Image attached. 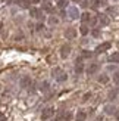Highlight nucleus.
I'll use <instances>...</instances> for the list:
<instances>
[{
    "label": "nucleus",
    "instance_id": "nucleus-1",
    "mask_svg": "<svg viewBox=\"0 0 119 121\" xmlns=\"http://www.w3.org/2000/svg\"><path fill=\"white\" fill-rule=\"evenodd\" d=\"M52 75L55 77V78H56V81H59V83H63V81H66V80H68V74H66V72H65L62 68H59V66L52 71Z\"/></svg>",
    "mask_w": 119,
    "mask_h": 121
},
{
    "label": "nucleus",
    "instance_id": "nucleus-2",
    "mask_svg": "<svg viewBox=\"0 0 119 121\" xmlns=\"http://www.w3.org/2000/svg\"><path fill=\"white\" fill-rule=\"evenodd\" d=\"M29 15H31L32 18H37V19H44L43 10L38 9V8H29Z\"/></svg>",
    "mask_w": 119,
    "mask_h": 121
},
{
    "label": "nucleus",
    "instance_id": "nucleus-3",
    "mask_svg": "<svg viewBox=\"0 0 119 121\" xmlns=\"http://www.w3.org/2000/svg\"><path fill=\"white\" fill-rule=\"evenodd\" d=\"M53 114H55V108L53 106H47L43 109V114H41V118L43 120H47V118H50Z\"/></svg>",
    "mask_w": 119,
    "mask_h": 121
},
{
    "label": "nucleus",
    "instance_id": "nucleus-4",
    "mask_svg": "<svg viewBox=\"0 0 119 121\" xmlns=\"http://www.w3.org/2000/svg\"><path fill=\"white\" fill-rule=\"evenodd\" d=\"M110 46H112L110 41H106V43H103V44L97 46L94 52H96V53H103V52H106V50H109V49H110Z\"/></svg>",
    "mask_w": 119,
    "mask_h": 121
},
{
    "label": "nucleus",
    "instance_id": "nucleus-5",
    "mask_svg": "<svg viewBox=\"0 0 119 121\" xmlns=\"http://www.w3.org/2000/svg\"><path fill=\"white\" fill-rule=\"evenodd\" d=\"M69 53H71V46L69 44H63L60 47V58L62 59H66L69 56Z\"/></svg>",
    "mask_w": 119,
    "mask_h": 121
},
{
    "label": "nucleus",
    "instance_id": "nucleus-6",
    "mask_svg": "<svg viewBox=\"0 0 119 121\" xmlns=\"http://www.w3.org/2000/svg\"><path fill=\"white\" fill-rule=\"evenodd\" d=\"M68 15L72 18V19H78L79 18V12H78V8H75V6H71L68 9Z\"/></svg>",
    "mask_w": 119,
    "mask_h": 121
},
{
    "label": "nucleus",
    "instance_id": "nucleus-7",
    "mask_svg": "<svg viewBox=\"0 0 119 121\" xmlns=\"http://www.w3.org/2000/svg\"><path fill=\"white\" fill-rule=\"evenodd\" d=\"M84 71V64H82V58H78L75 60V72L76 74H82Z\"/></svg>",
    "mask_w": 119,
    "mask_h": 121
},
{
    "label": "nucleus",
    "instance_id": "nucleus-8",
    "mask_svg": "<svg viewBox=\"0 0 119 121\" xmlns=\"http://www.w3.org/2000/svg\"><path fill=\"white\" fill-rule=\"evenodd\" d=\"M21 87H24V89H27V87H31V84H32V81H31V78H29L28 75H25V77H22L21 78Z\"/></svg>",
    "mask_w": 119,
    "mask_h": 121
},
{
    "label": "nucleus",
    "instance_id": "nucleus-9",
    "mask_svg": "<svg viewBox=\"0 0 119 121\" xmlns=\"http://www.w3.org/2000/svg\"><path fill=\"white\" fill-rule=\"evenodd\" d=\"M65 37H66L68 40H72L76 37V30L75 28H68L66 31H65Z\"/></svg>",
    "mask_w": 119,
    "mask_h": 121
},
{
    "label": "nucleus",
    "instance_id": "nucleus-10",
    "mask_svg": "<svg viewBox=\"0 0 119 121\" xmlns=\"http://www.w3.org/2000/svg\"><path fill=\"white\" fill-rule=\"evenodd\" d=\"M99 22L102 24L103 27H107L109 24H110V19H109L107 15H99Z\"/></svg>",
    "mask_w": 119,
    "mask_h": 121
},
{
    "label": "nucleus",
    "instance_id": "nucleus-11",
    "mask_svg": "<svg viewBox=\"0 0 119 121\" xmlns=\"http://www.w3.org/2000/svg\"><path fill=\"white\" fill-rule=\"evenodd\" d=\"M99 71V64H91L90 66H88V68H87V72H88V74H96V72Z\"/></svg>",
    "mask_w": 119,
    "mask_h": 121
},
{
    "label": "nucleus",
    "instance_id": "nucleus-12",
    "mask_svg": "<svg viewBox=\"0 0 119 121\" xmlns=\"http://www.w3.org/2000/svg\"><path fill=\"white\" fill-rule=\"evenodd\" d=\"M116 112V108L113 106V105H106L104 106V114H109V115H113V114Z\"/></svg>",
    "mask_w": 119,
    "mask_h": 121
},
{
    "label": "nucleus",
    "instance_id": "nucleus-13",
    "mask_svg": "<svg viewBox=\"0 0 119 121\" xmlns=\"http://www.w3.org/2000/svg\"><path fill=\"white\" fill-rule=\"evenodd\" d=\"M79 18H81V21L84 22V24L91 21V15H90V12H84V13H81V15H79Z\"/></svg>",
    "mask_w": 119,
    "mask_h": 121
},
{
    "label": "nucleus",
    "instance_id": "nucleus-14",
    "mask_svg": "<svg viewBox=\"0 0 119 121\" xmlns=\"http://www.w3.org/2000/svg\"><path fill=\"white\" fill-rule=\"evenodd\" d=\"M18 4H19L22 9H29L31 8V3H29L28 0H18Z\"/></svg>",
    "mask_w": 119,
    "mask_h": 121
},
{
    "label": "nucleus",
    "instance_id": "nucleus-15",
    "mask_svg": "<svg viewBox=\"0 0 119 121\" xmlns=\"http://www.w3.org/2000/svg\"><path fill=\"white\" fill-rule=\"evenodd\" d=\"M85 118H87V114L84 111H78V114L75 117V121H85Z\"/></svg>",
    "mask_w": 119,
    "mask_h": 121
},
{
    "label": "nucleus",
    "instance_id": "nucleus-16",
    "mask_svg": "<svg viewBox=\"0 0 119 121\" xmlns=\"http://www.w3.org/2000/svg\"><path fill=\"white\" fill-rule=\"evenodd\" d=\"M109 60H110V62H113V64H119V52H115L113 55H110Z\"/></svg>",
    "mask_w": 119,
    "mask_h": 121
},
{
    "label": "nucleus",
    "instance_id": "nucleus-17",
    "mask_svg": "<svg viewBox=\"0 0 119 121\" xmlns=\"http://www.w3.org/2000/svg\"><path fill=\"white\" fill-rule=\"evenodd\" d=\"M68 4H69L68 0H57V8H59V9H65V8H68Z\"/></svg>",
    "mask_w": 119,
    "mask_h": 121
},
{
    "label": "nucleus",
    "instance_id": "nucleus-18",
    "mask_svg": "<svg viewBox=\"0 0 119 121\" xmlns=\"http://www.w3.org/2000/svg\"><path fill=\"white\" fill-rule=\"evenodd\" d=\"M79 33H81L82 35H87L88 33H90V28H88V27L85 25V24H82V25L79 27Z\"/></svg>",
    "mask_w": 119,
    "mask_h": 121
},
{
    "label": "nucleus",
    "instance_id": "nucleus-19",
    "mask_svg": "<svg viewBox=\"0 0 119 121\" xmlns=\"http://www.w3.org/2000/svg\"><path fill=\"white\" fill-rule=\"evenodd\" d=\"M99 83H102V84L109 83V75L107 74H102V75L99 77Z\"/></svg>",
    "mask_w": 119,
    "mask_h": 121
},
{
    "label": "nucleus",
    "instance_id": "nucleus-20",
    "mask_svg": "<svg viewBox=\"0 0 119 121\" xmlns=\"http://www.w3.org/2000/svg\"><path fill=\"white\" fill-rule=\"evenodd\" d=\"M49 87H50L49 81H43V83L40 84V90H41V92H47V90H49Z\"/></svg>",
    "mask_w": 119,
    "mask_h": 121
},
{
    "label": "nucleus",
    "instance_id": "nucleus-21",
    "mask_svg": "<svg viewBox=\"0 0 119 121\" xmlns=\"http://www.w3.org/2000/svg\"><path fill=\"white\" fill-rule=\"evenodd\" d=\"M43 10L47 12V13H52V12H53V6L50 3H46V4H43Z\"/></svg>",
    "mask_w": 119,
    "mask_h": 121
},
{
    "label": "nucleus",
    "instance_id": "nucleus-22",
    "mask_svg": "<svg viewBox=\"0 0 119 121\" xmlns=\"http://www.w3.org/2000/svg\"><path fill=\"white\" fill-rule=\"evenodd\" d=\"M91 35H93V37H100V30L99 28H93Z\"/></svg>",
    "mask_w": 119,
    "mask_h": 121
},
{
    "label": "nucleus",
    "instance_id": "nucleus-23",
    "mask_svg": "<svg viewBox=\"0 0 119 121\" xmlns=\"http://www.w3.org/2000/svg\"><path fill=\"white\" fill-rule=\"evenodd\" d=\"M91 56H93V53H91V52L84 50V52H82V56H81V58H91Z\"/></svg>",
    "mask_w": 119,
    "mask_h": 121
},
{
    "label": "nucleus",
    "instance_id": "nucleus-24",
    "mask_svg": "<svg viewBox=\"0 0 119 121\" xmlns=\"http://www.w3.org/2000/svg\"><path fill=\"white\" fill-rule=\"evenodd\" d=\"M118 96V90H112V92H109V99H113Z\"/></svg>",
    "mask_w": 119,
    "mask_h": 121
},
{
    "label": "nucleus",
    "instance_id": "nucleus-25",
    "mask_svg": "<svg viewBox=\"0 0 119 121\" xmlns=\"http://www.w3.org/2000/svg\"><path fill=\"white\" fill-rule=\"evenodd\" d=\"M49 22L52 24V25H56V24L59 22V19H57V18H55V16H52L50 19H49Z\"/></svg>",
    "mask_w": 119,
    "mask_h": 121
},
{
    "label": "nucleus",
    "instance_id": "nucleus-26",
    "mask_svg": "<svg viewBox=\"0 0 119 121\" xmlns=\"http://www.w3.org/2000/svg\"><path fill=\"white\" fill-rule=\"evenodd\" d=\"M35 30H37V31H41V30H44V25H43V24H37V27H35Z\"/></svg>",
    "mask_w": 119,
    "mask_h": 121
},
{
    "label": "nucleus",
    "instance_id": "nucleus-27",
    "mask_svg": "<svg viewBox=\"0 0 119 121\" xmlns=\"http://www.w3.org/2000/svg\"><path fill=\"white\" fill-rule=\"evenodd\" d=\"M113 80H115V83H116L118 86H119V72H116V74L113 75Z\"/></svg>",
    "mask_w": 119,
    "mask_h": 121
},
{
    "label": "nucleus",
    "instance_id": "nucleus-28",
    "mask_svg": "<svg viewBox=\"0 0 119 121\" xmlns=\"http://www.w3.org/2000/svg\"><path fill=\"white\" fill-rule=\"evenodd\" d=\"M28 2L31 3V4H37V3H40V2H41V0H28Z\"/></svg>",
    "mask_w": 119,
    "mask_h": 121
},
{
    "label": "nucleus",
    "instance_id": "nucleus-29",
    "mask_svg": "<svg viewBox=\"0 0 119 121\" xmlns=\"http://www.w3.org/2000/svg\"><path fill=\"white\" fill-rule=\"evenodd\" d=\"M88 98H91V93H85V95H84V100H87Z\"/></svg>",
    "mask_w": 119,
    "mask_h": 121
},
{
    "label": "nucleus",
    "instance_id": "nucleus-30",
    "mask_svg": "<svg viewBox=\"0 0 119 121\" xmlns=\"http://www.w3.org/2000/svg\"><path fill=\"white\" fill-rule=\"evenodd\" d=\"M0 121H6V117L3 115V114H2V112H0Z\"/></svg>",
    "mask_w": 119,
    "mask_h": 121
},
{
    "label": "nucleus",
    "instance_id": "nucleus-31",
    "mask_svg": "<svg viewBox=\"0 0 119 121\" xmlns=\"http://www.w3.org/2000/svg\"><path fill=\"white\" fill-rule=\"evenodd\" d=\"M6 2H8L9 4H12V3H18V0H6Z\"/></svg>",
    "mask_w": 119,
    "mask_h": 121
},
{
    "label": "nucleus",
    "instance_id": "nucleus-32",
    "mask_svg": "<svg viewBox=\"0 0 119 121\" xmlns=\"http://www.w3.org/2000/svg\"><path fill=\"white\" fill-rule=\"evenodd\" d=\"M107 12H109V13H115V9H113V8H109Z\"/></svg>",
    "mask_w": 119,
    "mask_h": 121
},
{
    "label": "nucleus",
    "instance_id": "nucleus-33",
    "mask_svg": "<svg viewBox=\"0 0 119 121\" xmlns=\"http://www.w3.org/2000/svg\"><path fill=\"white\" fill-rule=\"evenodd\" d=\"M115 117H116V120H119V111H116V112H115Z\"/></svg>",
    "mask_w": 119,
    "mask_h": 121
},
{
    "label": "nucleus",
    "instance_id": "nucleus-34",
    "mask_svg": "<svg viewBox=\"0 0 119 121\" xmlns=\"http://www.w3.org/2000/svg\"><path fill=\"white\" fill-rule=\"evenodd\" d=\"M2 28H3V24H2V22H0V30H2Z\"/></svg>",
    "mask_w": 119,
    "mask_h": 121
},
{
    "label": "nucleus",
    "instance_id": "nucleus-35",
    "mask_svg": "<svg viewBox=\"0 0 119 121\" xmlns=\"http://www.w3.org/2000/svg\"><path fill=\"white\" fill-rule=\"evenodd\" d=\"M72 2H76V3H78V2H81V0H72Z\"/></svg>",
    "mask_w": 119,
    "mask_h": 121
},
{
    "label": "nucleus",
    "instance_id": "nucleus-36",
    "mask_svg": "<svg viewBox=\"0 0 119 121\" xmlns=\"http://www.w3.org/2000/svg\"><path fill=\"white\" fill-rule=\"evenodd\" d=\"M44 2H49V0H44Z\"/></svg>",
    "mask_w": 119,
    "mask_h": 121
}]
</instances>
